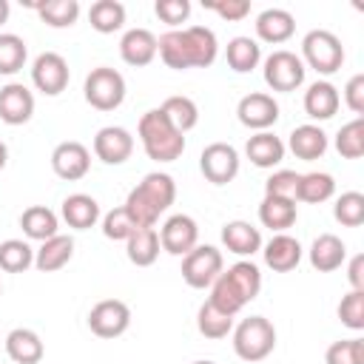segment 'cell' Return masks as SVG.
Listing matches in <instances>:
<instances>
[{
	"mask_svg": "<svg viewBox=\"0 0 364 364\" xmlns=\"http://www.w3.org/2000/svg\"><path fill=\"white\" fill-rule=\"evenodd\" d=\"M347 279H350L353 290H364V253H355V256L350 259Z\"/></svg>",
	"mask_w": 364,
	"mask_h": 364,
	"instance_id": "49",
	"label": "cell"
},
{
	"mask_svg": "<svg viewBox=\"0 0 364 364\" xmlns=\"http://www.w3.org/2000/svg\"><path fill=\"white\" fill-rule=\"evenodd\" d=\"M262 290V273L253 262H236L228 270H222L216 276V282L210 284V299L222 313L236 316L247 301H253Z\"/></svg>",
	"mask_w": 364,
	"mask_h": 364,
	"instance_id": "3",
	"label": "cell"
},
{
	"mask_svg": "<svg viewBox=\"0 0 364 364\" xmlns=\"http://www.w3.org/2000/svg\"><path fill=\"white\" fill-rule=\"evenodd\" d=\"M159 233L156 228H136L128 239H125V253H128V262L136 264V267H151L156 259H159Z\"/></svg>",
	"mask_w": 364,
	"mask_h": 364,
	"instance_id": "30",
	"label": "cell"
},
{
	"mask_svg": "<svg viewBox=\"0 0 364 364\" xmlns=\"http://www.w3.org/2000/svg\"><path fill=\"white\" fill-rule=\"evenodd\" d=\"M88 168H91V154H88V148H85L82 142H77V139H65V142H60V145L51 151V171H54L60 179H65V182L82 179V176L88 173Z\"/></svg>",
	"mask_w": 364,
	"mask_h": 364,
	"instance_id": "15",
	"label": "cell"
},
{
	"mask_svg": "<svg viewBox=\"0 0 364 364\" xmlns=\"http://www.w3.org/2000/svg\"><path fill=\"white\" fill-rule=\"evenodd\" d=\"M327 145H330V142H327V134H324L318 125H313V122L296 125V128L290 131V136H287V148L293 151L296 159H304V162L321 159L324 151H327Z\"/></svg>",
	"mask_w": 364,
	"mask_h": 364,
	"instance_id": "22",
	"label": "cell"
},
{
	"mask_svg": "<svg viewBox=\"0 0 364 364\" xmlns=\"http://www.w3.org/2000/svg\"><path fill=\"white\" fill-rule=\"evenodd\" d=\"M338 105H341L338 88H336L333 82H327V80H316V82L304 91V114H307L310 119H318V122L333 119L336 111H338Z\"/></svg>",
	"mask_w": 364,
	"mask_h": 364,
	"instance_id": "21",
	"label": "cell"
},
{
	"mask_svg": "<svg viewBox=\"0 0 364 364\" xmlns=\"http://www.w3.org/2000/svg\"><path fill=\"white\" fill-rule=\"evenodd\" d=\"M34 264V250L23 239H6L0 245V270L6 273H26Z\"/></svg>",
	"mask_w": 364,
	"mask_h": 364,
	"instance_id": "38",
	"label": "cell"
},
{
	"mask_svg": "<svg viewBox=\"0 0 364 364\" xmlns=\"http://www.w3.org/2000/svg\"><path fill=\"white\" fill-rule=\"evenodd\" d=\"M154 11L162 23L168 26H179L191 17V3L188 0H156L154 3Z\"/></svg>",
	"mask_w": 364,
	"mask_h": 364,
	"instance_id": "46",
	"label": "cell"
},
{
	"mask_svg": "<svg viewBox=\"0 0 364 364\" xmlns=\"http://www.w3.org/2000/svg\"><path fill=\"white\" fill-rule=\"evenodd\" d=\"M94 154L105 165H122L134 154V136L122 125H105L94 136Z\"/></svg>",
	"mask_w": 364,
	"mask_h": 364,
	"instance_id": "16",
	"label": "cell"
},
{
	"mask_svg": "<svg viewBox=\"0 0 364 364\" xmlns=\"http://www.w3.org/2000/svg\"><path fill=\"white\" fill-rule=\"evenodd\" d=\"M336 193V179L324 171H310L299 176V188H296V202H307V205H321Z\"/></svg>",
	"mask_w": 364,
	"mask_h": 364,
	"instance_id": "33",
	"label": "cell"
},
{
	"mask_svg": "<svg viewBox=\"0 0 364 364\" xmlns=\"http://www.w3.org/2000/svg\"><path fill=\"white\" fill-rule=\"evenodd\" d=\"M236 117L245 128L250 131H267L270 125H276L279 119V102L273 100V94L264 91H250L239 100L236 105Z\"/></svg>",
	"mask_w": 364,
	"mask_h": 364,
	"instance_id": "14",
	"label": "cell"
},
{
	"mask_svg": "<svg viewBox=\"0 0 364 364\" xmlns=\"http://www.w3.org/2000/svg\"><path fill=\"white\" fill-rule=\"evenodd\" d=\"M344 102L353 114L364 117V74H353L344 85Z\"/></svg>",
	"mask_w": 364,
	"mask_h": 364,
	"instance_id": "48",
	"label": "cell"
},
{
	"mask_svg": "<svg viewBox=\"0 0 364 364\" xmlns=\"http://www.w3.org/2000/svg\"><path fill=\"white\" fill-rule=\"evenodd\" d=\"M191 364H213V361H191Z\"/></svg>",
	"mask_w": 364,
	"mask_h": 364,
	"instance_id": "52",
	"label": "cell"
},
{
	"mask_svg": "<svg viewBox=\"0 0 364 364\" xmlns=\"http://www.w3.org/2000/svg\"><path fill=\"white\" fill-rule=\"evenodd\" d=\"M20 228H23V233H26L28 239H34V242H46V239L57 236L60 219H57V213H54L51 208H46V205H31V208L23 210V216H20Z\"/></svg>",
	"mask_w": 364,
	"mask_h": 364,
	"instance_id": "31",
	"label": "cell"
},
{
	"mask_svg": "<svg viewBox=\"0 0 364 364\" xmlns=\"http://www.w3.org/2000/svg\"><path fill=\"white\" fill-rule=\"evenodd\" d=\"M222 245L236 256H253L262 250V233L245 219H233L222 225Z\"/></svg>",
	"mask_w": 364,
	"mask_h": 364,
	"instance_id": "24",
	"label": "cell"
},
{
	"mask_svg": "<svg viewBox=\"0 0 364 364\" xmlns=\"http://www.w3.org/2000/svg\"><path fill=\"white\" fill-rule=\"evenodd\" d=\"M134 230H136V222L131 219V213H128L122 205L114 208V210H108V213L102 216V236H105V239L125 242Z\"/></svg>",
	"mask_w": 364,
	"mask_h": 364,
	"instance_id": "43",
	"label": "cell"
},
{
	"mask_svg": "<svg viewBox=\"0 0 364 364\" xmlns=\"http://www.w3.org/2000/svg\"><path fill=\"white\" fill-rule=\"evenodd\" d=\"M136 134H139V142L148 159L154 162H173L185 154V134H179L159 108H151L139 117Z\"/></svg>",
	"mask_w": 364,
	"mask_h": 364,
	"instance_id": "4",
	"label": "cell"
},
{
	"mask_svg": "<svg viewBox=\"0 0 364 364\" xmlns=\"http://www.w3.org/2000/svg\"><path fill=\"white\" fill-rule=\"evenodd\" d=\"M336 151L344 159H361L364 156V117L350 119L336 134Z\"/></svg>",
	"mask_w": 364,
	"mask_h": 364,
	"instance_id": "40",
	"label": "cell"
},
{
	"mask_svg": "<svg viewBox=\"0 0 364 364\" xmlns=\"http://www.w3.org/2000/svg\"><path fill=\"white\" fill-rule=\"evenodd\" d=\"M63 219L74 230H88L100 222V202L88 193H71L63 199Z\"/></svg>",
	"mask_w": 364,
	"mask_h": 364,
	"instance_id": "28",
	"label": "cell"
},
{
	"mask_svg": "<svg viewBox=\"0 0 364 364\" xmlns=\"http://www.w3.org/2000/svg\"><path fill=\"white\" fill-rule=\"evenodd\" d=\"M205 9H210L213 14H219L228 23H239V20H245L250 14V3L247 0H213V3H205Z\"/></svg>",
	"mask_w": 364,
	"mask_h": 364,
	"instance_id": "47",
	"label": "cell"
},
{
	"mask_svg": "<svg viewBox=\"0 0 364 364\" xmlns=\"http://www.w3.org/2000/svg\"><path fill=\"white\" fill-rule=\"evenodd\" d=\"M0 296H3V284H0Z\"/></svg>",
	"mask_w": 364,
	"mask_h": 364,
	"instance_id": "53",
	"label": "cell"
},
{
	"mask_svg": "<svg viewBox=\"0 0 364 364\" xmlns=\"http://www.w3.org/2000/svg\"><path fill=\"white\" fill-rule=\"evenodd\" d=\"M333 216L344 228H358L364 222V193H358V191L341 193L333 205Z\"/></svg>",
	"mask_w": 364,
	"mask_h": 364,
	"instance_id": "41",
	"label": "cell"
},
{
	"mask_svg": "<svg viewBox=\"0 0 364 364\" xmlns=\"http://www.w3.org/2000/svg\"><path fill=\"white\" fill-rule=\"evenodd\" d=\"M159 245L171 256H185L199 245V225L188 213H173L159 228Z\"/></svg>",
	"mask_w": 364,
	"mask_h": 364,
	"instance_id": "13",
	"label": "cell"
},
{
	"mask_svg": "<svg viewBox=\"0 0 364 364\" xmlns=\"http://www.w3.org/2000/svg\"><path fill=\"white\" fill-rule=\"evenodd\" d=\"M176 199V182L171 173H145L142 182L128 193L125 199V210L131 213V219L136 222V228H154L159 222V216L173 205Z\"/></svg>",
	"mask_w": 364,
	"mask_h": 364,
	"instance_id": "2",
	"label": "cell"
},
{
	"mask_svg": "<svg viewBox=\"0 0 364 364\" xmlns=\"http://www.w3.org/2000/svg\"><path fill=\"white\" fill-rule=\"evenodd\" d=\"M82 94H85V102L91 108H97V111H114L125 100V77L117 68H111V65L91 68V74L85 77Z\"/></svg>",
	"mask_w": 364,
	"mask_h": 364,
	"instance_id": "7",
	"label": "cell"
},
{
	"mask_svg": "<svg viewBox=\"0 0 364 364\" xmlns=\"http://www.w3.org/2000/svg\"><path fill=\"white\" fill-rule=\"evenodd\" d=\"M301 245L299 239H293L290 233H276L264 247H262V256H264V264L273 270V273H290L299 267L301 262Z\"/></svg>",
	"mask_w": 364,
	"mask_h": 364,
	"instance_id": "18",
	"label": "cell"
},
{
	"mask_svg": "<svg viewBox=\"0 0 364 364\" xmlns=\"http://www.w3.org/2000/svg\"><path fill=\"white\" fill-rule=\"evenodd\" d=\"M40 14V20L51 28H68L77 23L80 17V3L77 0H43V3H31Z\"/></svg>",
	"mask_w": 364,
	"mask_h": 364,
	"instance_id": "36",
	"label": "cell"
},
{
	"mask_svg": "<svg viewBox=\"0 0 364 364\" xmlns=\"http://www.w3.org/2000/svg\"><path fill=\"white\" fill-rule=\"evenodd\" d=\"M299 219V208L293 199H282V196H264L259 205V222L264 228H270L273 233H284L287 228H293Z\"/></svg>",
	"mask_w": 364,
	"mask_h": 364,
	"instance_id": "29",
	"label": "cell"
},
{
	"mask_svg": "<svg viewBox=\"0 0 364 364\" xmlns=\"http://www.w3.org/2000/svg\"><path fill=\"white\" fill-rule=\"evenodd\" d=\"M293 31H296V17L287 9H264L256 17V37L262 43H270V46L287 43Z\"/></svg>",
	"mask_w": 364,
	"mask_h": 364,
	"instance_id": "20",
	"label": "cell"
},
{
	"mask_svg": "<svg viewBox=\"0 0 364 364\" xmlns=\"http://www.w3.org/2000/svg\"><path fill=\"white\" fill-rule=\"evenodd\" d=\"M284 142L270 134V131H256L247 142H245V154L256 168H276L284 159Z\"/></svg>",
	"mask_w": 364,
	"mask_h": 364,
	"instance_id": "27",
	"label": "cell"
},
{
	"mask_svg": "<svg viewBox=\"0 0 364 364\" xmlns=\"http://www.w3.org/2000/svg\"><path fill=\"white\" fill-rule=\"evenodd\" d=\"M119 57L134 68L151 65L156 57V34L148 28H128L119 40Z\"/></svg>",
	"mask_w": 364,
	"mask_h": 364,
	"instance_id": "19",
	"label": "cell"
},
{
	"mask_svg": "<svg viewBox=\"0 0 364 364\" xmlns=\"http://www.w3.org/2000/svg\"><path fill=\"white\" fill-rule=\"evenodd\" d=\"M68 80H71V71H68V63L63 54L57 51H43L34 65H31V82L40 94L46 97H57L68 88Z\"/></svg>",
	"mask_w": 364,
	"mask_h": 364,
	"instance_id": "11",
	"label": "cell"
},
{
	"mask_svg": "<svg viewBox=\"0 0 364 364\" xmlns=\"http://www.w3.org/2000/svg\"><path fill=\"white\" fill-rule=\"evenodd\" d=\"M304 74H307V68H304L301 57L287 48H279L264 60V82L270 91L290 94L304 85Z\"/></svg>",
	"mask_w": 364,
	"mask_h": 364,
	"instance_id": "9",
	"label": "cell"
},
{
	"mask_svg": "<svg viewBox=\"0 0 364 364\" xmlns=\"http://www.w3.org/2000/svg\"><path fill=\"white\" fill-rule=\"evenodd\" d=\"M156 54L173 71L208 68V65H213V60L219 54V43L208 26L171 28L162 37H156Z\"/></svg>",
	"mask_w": 364,
	"mask_h": 364,
	"instance_id": "1",
	"label": "cell"
},
{
	"mask_svg": "<svg viewBox=\"0 0 364 364\" xmlns=\"http://www.w3.org/2000/svg\"><path fill=\"white\" fill-rule=\"evenodd\" d=\"M91 28L100 34H114L125 26V6L119 0H97L88 9Z\"/></svg>",
	"mask_w": 364,
	"mask_h": 364,
	"instance_id": "35",
	"label": "cell"
},
{
	"mask_svg": "<svg viewBox=\"0 0 364 364\" xmlns=\"http://www.w3.org/2000/svg\"><path fill=\"white\" fill-rule=\"evenodd\" d=\"M324 364H364V338L333 341L324 353Z\"/></svg>",
	"mask_w": 364,
	"mask_h": 364,
	"instance_id": "42",
	"label": "cell"
},
{
	"mask_svg": "<svg viewBox=\"0 0 364 364\" xmlns=\"http://www.w3.org/2000/svg\"><path fill=\"white\" fill-rule=\"evenodd\" d=\"M26 57H28V48L20 34H11V31L0 34V74L6 77L17 74L26 65Z\"/></svg>",
	"mask_w": 364,
	"mask_h": 364,
	"instance_id": "39",
	"label": "cell"
},
{
	"mask_svg": "<svg viewBox=\"0 0 364 364\" xmlns=\"http://www.w3.org/2000/svg\"><path fill=\"white\" fill-rule=\"evenodd\" d=\"M196 327H199V333L205 336V338H225V336H230V330H233V316H228V313H222L213 301H205L202 307H199V313H196Z\"/></svg>",
	"mask_w": 364,
	"mask_h": 364,
	"instance_id": "37",
	"label": "cell"
},
{
	"mask_svg": "<svg viewBox=\"0 0 364 364\" xmlns=\"http://www.w3.org/2000/svg\"><path fill=\"white\" fill-rule=\"evenodd\" d=\"M199 171L210 185H228L239 173V151L230 142H210L199 154Z\"/></svg>",
	"mask_w": 364,
	"mask_h": 364,
	"instance_id": "10",
	"label": "cell"
},
{
	"mask_svg": "<svg viewBox=\"0 0 364 364\" xmlns=\"http://www.w3.org/2000/svg\"><path fill=\"white\" fill-rule=\"evenodd\" d=\"M338 321L350 330H364V290H350L338 301Z\"/></svg>",
	"mask_w": 364,
	"mask_h": 364,
	"instance_id": "44",
	"label": "cell"
},
{
	"mask_svg": "<svg viewBox=\"0 0 364 364\" xmlns=\"http://www.w3.org/2000/svg\"><path fill=\"white\" fill-rule=\"evenodd\" d=\"M6 353L14 364H40L46 355L43 338L28 327H14L6 336Z\"/></svg>",
	"mask_w": 364,
	"mask_h": 364,
	"instance_id": "26",
	"label": "cell"
},
{
	"mask_svg": "<svg viewBox=\"0 0 364 364\" xmlns=\"http://www.w3.org/2000/svg\"><path fill=\"white\" fill-rule=\"evenodd\" d=\"M233 353L242 361H262L276 350V327L264 316H250L242 318L233 330Z\"/></svg>",
	"mask_w": 364,
	"mask_h": 364,
	"instance_id": "5",
	"label": "cell"
},
{
	"mask_svg": "<svg viewBox=\"0 0 364 364\" xmlns=\"http://www.w3.org/2000/svg\"><path fill=\"white\" fill-rule=\"evenodd\" d=\"M9 11H11V6H9V0H0V26L9 20Z\"/></svg>",
	"mask_w": 364,
	"mask_h": 364,
	"instance_id": "50",
	"label": "cell"
},
{
	"mask_svg": "<svg viewBox=\"0 0 364 364\" xmlns=\"http://www.w3.org/2000/svg\"><path fill=\"white\" fill-rule=\"evenodd\" d=\"M299 176L296 171H273L264 182V196H282V199H293L296 202V188H299Z\"/></svg>",
	"mask_w": 364,
	"mask_h": 364,
	"instance_id": "45",
	"label": "cell"
},
{
	"mask_svg": "<svg viewBox=\"0 0 364 364\" xmlns=\"http://www.w3.org/2000/svg\"><path fill=\"white\" fill-rule=\"evenodd\" d=\"M301 63H304V68L310 65L313 71L330 77V74H336V71L341 68V63H344V46H341V40H338L333 31H327V28H313V31H307L304 40H301Z\"/></svg>",
	"mask_w": 364,
	"mask_h": 364,
	"instance_id": "6",
	"label": "cell"
},
{
	"mask_svg": "<svg viewBox=\"0 0 364 364\" xmlns=\"http://www.w3.org/2000/svg\"><path fill=\"white\" fill-rule=\"evenodd\" d=\"M131 327V307L119 299H102L88 313V330L100 338H117Z\"/></svg>",
	"mask_w": 364,
	"mask_h": 364,
	"instance_id": "12",
	"label": "cell"
},
{
	"mask_svg": "<svg viewBox=\"0 0 364 364\" xmlns=\"http://www.w3.org/2000/svg\"><path fill=\"white\" fill-rule=\"evenodd\" d=\"M159 111L165 114V119H168L179 134H188V131L196 128V122H199V108H196V102H193L191 97H182V94L168 97V100L159 105Z\"/></svg>",
	"mask_w": 364,
	"mask_h": 364,
	"instance_id": "34",
	"label": "cell"
},
{
	"mask_svg": "<svg viewBox=\"0 0 364 364\" xmlns=\"http://www.w3.org/2000/svg\"><path fill=\"white\" fill-rule=\"evenodd\" d=\"M222 267H225L222 250H216L213 245H196L191 253L182 256V279L193 290L210 287L222 273Z\"/></svg>",
	"mask_w": 364,
	"mask_h": 364,
	"instance_id": "8",
	"label": "cell"
},
{
	"mask_svg": "<svg viewBox=\"0 0 364 364\" xmlns=\"http://www.w3.org/2000/svg\"><path fill=\"white\" fill-rule=\"evenodd\" d=\"M225 60L230 71L236 74H250L262 63V46L253 37H233L225 48Z\"/></svg>",
	"mask_w": 364,
	"mask_h": 364,
	"instance_id": "32",
	"label": "cell"
},
{
	"mask_svg": "<svg viewBox=\"0 0 364 364\" xmlns=\"http://www.w3.org/2000/svg\"><path fill=\"white\" fill-rule=\"evenodd\" d=\"M6 162H9V148H6V142L0 139V171L6 168Z\"/></svg>",
	"mask_w": 364,
	"mask_h": 364,
	"instance_id": "51",
	"label": "cell"
},
{
	"mask_svg": "<svg viewBox=\"0 0 364 364\" xmlns=\"http://www.w3.org/2000/svg\"><path fill=\"white\" fill-rule=\"evenodd\" d=\"M34 114V94L23 82H6L0 88V119L6 125H26Z\"/></svg>",
	"mask_w": 364,
	"mask_h": 364,
	"instance_id": "17",
	"label": "cell"
},
{
	"mask_svg": "<svg viewBox=\"0 0 364 364\" xmlns=\"http://www.w3.org/2000/svg\"><path fill=\"white\" fill-rule=\"evenodd\" d=\"M307 256H310V264H313L318 273H333V270H338V267L344 264V259H347V245H344L336 233H321V236L313 239Z\"/></svg>",
	"mask_w": 364,
	"mask_h": 364,
	"instance_id": "23",
	"label": "cell"
},
{
	"mask_svg": "<svg viewBox=\"0 0 364 364\" xmlns=\"http://www.w3.org/2000/svg\"><path fill=\"white\" fill-rule=\"evenodd\" d=\"M74 256V239L71 236H51L46 242H40V247L34 250V267L40 273H54V270H63Z\"/></svg>",
	"mask_w": 364,
	"mask_h": 364,
	"instance_id": "25",
	"label": "cell"
}]
</instances>
